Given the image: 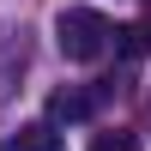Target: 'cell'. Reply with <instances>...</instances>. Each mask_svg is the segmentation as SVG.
I'll return each instance as SVG.
<instances>
[{"mask_svg": "<svg viewBox=\"0 0 151 151\" xmlns=\"http://www.w3.org/2000/svg\"><path fill=\"white\" fill-rule=\"evenodd\" d=\"M103 97H109V85H97V91H55L48 97V115L55 121H85V115L103 109Z\"/></svg>", "mask_w": 151, "mask_h": 151, "instance_id": "2", "label": "cell"}, {"mask_svg": "<svg viewBox=\"0 0 151 151\" xmlns=\"http://www.w3.org/2000/svg\"><path fill=\"white\" fill-rule=\"evenodd\" d=\"M0 151H67V145H60V133H55V127H42V121H36V127H18Z\"/></svg>", "mask_w": 151, "mask_h": 151, "instance_id": "3", "label": "cell"}, {"mask_svg": "<svg viewBox=\"0 0 151 151\" xmlns=\"http://www.w3.org/2000/svg\"><path fill=\"white\" fill-rule=\"evenodd\" d=\"M55 42H60L67 60H97V55L109 48V18L91 12V6H67V12L55 18Z\"/></svg>", "mask_w": 151, "mask_h": 151, "instance_id": "1", "label": "cell"}, {"mask_svg": "<svg viewBox=\"0 0 151 151\" xmlns=\"http://www.w3.org/2000/svg\"><path fill=\"white\" fill-rule=\"evenodd\" d=\"M91 151H139V139H133V133H97V139H91Z\"/></svg>", "mask_w": 151, "mask_h": 151, "instance_id": "4", "label": "cell"}]
</instances>
